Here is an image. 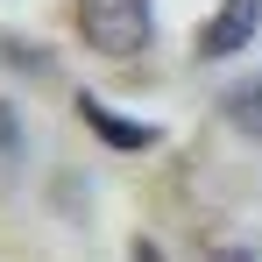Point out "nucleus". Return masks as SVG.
Masks as SVG:
<instances>
[{
  "instance_id": "f257e3e1",
  "label": "nucleus",
  "mask_w": 262,
  "mask_h": 262,
  "mask_svg": "<svg viewBox=\"0 0 262 262\" xmlns=\"http://www.w3.org/2000/svg\"><path fill=\"white\" fill-rule=\"evenodd\" d=\"M149 0H78V36L99 57H135L149 43Z\"/></svg>"
},
{
  "instance_id": "f03ea898",
  "label": "nucleus",
  "mask_w": 262,
  "mask_h": 262,
  "mask_svg": "<svg viewBox=\"0 0 262 262\" xmlns=\"http://www.w3.org/2000/svg\"><path fill=\"white\" fill-rule=\"evenodd\" d=\"M262 29V0H220L213 21L199 29V57L220 64V57H234V50H248V36Z\"/></svg>"
},
{
  "instance_id": "7ed1b4c3",
  "label": "nucleus",
  "mask_w": 262,
  "mask_h": 262,
  "mask_svg": "<svg viewBox=\"0 0 262 262\" xmlns=\"http://www.w3.org/2000/svg\"><path fill=\"white\" fill-rule=\"evenodd\" d=\"M78 114L92 121V135H99L106 149H149V142H156V128H149V121H128V114H114V106H99L92 92H78Z\"/></svg>"
},
{
  "instance_id": "20e7f679",
  "label": "nucleus",
  "mask_w": 262,
  "mask_h": 262,
  "mask_svg": "<svg viewBox=\"0 0 262 262\" xmlns=\"http://www.w3.org/2000/svg\"><path fill=\"white\" fill-rule=\"evenodd\" d=\"M227 121H234L241 135H255V142H262V78H255V85H241L234 99H227Z\"/></svg>"
},
{
  "instance_id": "39448f33",
  "label": "nucleus",
  "mask_w": 262,
  "mask_h": 262,
  "mask_svg": "<svg viewBox=\"0 0 262 262\" xmlns=\"http://www.w3.org/2000/svg\"><path fill=\"white\" fill-rule=\"evenodd\" d=\"M213 262H262L255 248H213Z\"/></svg>"
},
{
  "instance_id": "423d86ee",
  "label": "nucleus",
  "mask_w": 262,
  "mask_h": 262,
  "mask_svg": "<svg viewBox=\"0 0 262 262\" xmlns=\"http://www.w3.org/2000/svg\"><path fill=\"white\" fill-rule=\"evenodd\" d=\"M0 149H14V114L0 106Z\"/></svg>"
}]
</instances>
